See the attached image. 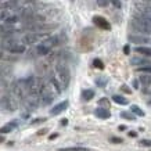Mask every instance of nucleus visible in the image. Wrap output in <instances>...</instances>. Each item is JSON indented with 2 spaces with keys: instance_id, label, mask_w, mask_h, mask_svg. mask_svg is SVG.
<instances>
[{
  "instance_id": "nucleus-10",
  "label": "nucleus",
  "mask_w": 151,
  "mask_h": 151,
  "mask_svg": "<svg viewBox=\"0 0 151 151\" xmlns=\"http://www.w3.org/2000/svg\"><path fill=\"white\" fill-rule=\"evenodd\" d=\"M18 126V122L17 121H13V122H9L7 125H4L3 128H0V133H10L14 128Z\"/></svg>"
},
{
  "instance_id": "nucleus-15",
  "label": "nucleus",
  "mask_w": 151,
  "mask_h": 151,
  "mask_svg": "<svg viewBox=\"0 0 151 151\" xmlns=\"http://www.w3.org/2000/svg\"><path fill=\"white\" fill-rule=\"evenodd\" d=\"M139 79L143 85H151V73H143Z\"/></svg>"
},
{
  "instance_id": "nucleus-2",
  "label": "nucleus",
  "mask_w": 151,
  "mask_h": 151,
  "mask_svg": "<svg viewBox=\"0 0 151 151\" xmlns=\"http://www.w3.org/2000/svg\"><path fill=\"white\" fill-rule=\"evenodd\" d=\"M57 45H58V37L57 36H49L36 46V53L39 55H46V54H49L51 49H53L54 46H57Z\"/></svg>"
},
{
  "instance_id": "nucleus-12",
  "label": "nucleus",
  "mask_w": 151,
  "mask_h": 151,
  "mask_svg": "<svg viewBox=\"0 0 151 151\" xmlns=\"http://www.w3.org/2000/svg\"><path fill=\"white\" fill-rule=\"evenodd\" d=\"M136 51L140 53L143 55H147V57H151V47H146V46H137L136 47Z\"/></svg>"
},
{
  "instance_id": "nucleus-21",
  "label": "nucleus",
  "mask_w": 151,
  "mask_h": 151,
  "mask_svg": "<svg viewBox=\"0 0 151 151\" xmlns=\"http://www.w3.org/2000/svg\"><path fill=\"white\" fill-rule=\"evenodd\" d=\"M99 105H101V107H104V108H107L108 105H110V101H108V99H100V101H99Z\"/></svg>"
},
{
  "instance_id": "nucleus-16",
  "label": "nucleus",
  "mask_w": 151,
  "mask_h": 151,
  "mask_svg": "<svg viewBox=\"0 0 151 151\" xmlns=\"http://www.w3.org/2000/svg\"><path fill=\"white\" fill-rule=\"evenodd\" d=\"M140 14L151 19V6H146V7H143V9L140 10Z\"/></svg>"
},
{
  "instance_id": "nucleus-7",
  "label": "nucleus",
  "mask_w": 151,
  "mask_h": 151,
  "mask_svg": "<svg viewBox=\"0 0 151 151\" xmlns=\"http://www.w3.org/2000/svg\"><path fill=\"white\" fill-rule=\"evenodd\" d=\"M94 115L101 119H108L111 116V112L107 110V108H104V107H99V108H96V111H94Z\"/></svg>"
},
{
  "instance_id": "nucleus-26",
  "label": "nucleus",
  "mask_w": 151,
  "mask_h": 151,
  "mask_svg": "<svg viewBox=\"0 0 151 151\" xmlns=\"http://www.w3.org/2000/svg\"><path fill=\"white\" fill-rule=\"evenodd\" d=\"M112 3L115 4V7H121V3H119V0H111Z\"/></svg>"
},
{
  "instance_id": "nucleus-24",
  "label": "nucleus",
  "mask_w": 151,
  "mask_h": 151,
  "mask_svg": "<svg viewBox=\"0 0 151 151\" xmlns=\"http://www.w3.org/2000/svg\"><path fill=\"white\" fill-rule=\"evenodd\" d=\"M97 4L100 6V7H107V6L110 4V0H97Z\"/></svg>"
},
{
  "instance_id": "nucleus-6",
  "label": "nucleus",
  "mask_w": 151,
  "mask_h": 151,
  "mask_svg": "<svg viewBox=\"0 0 151 151\" xmlns=\"http://www.w3.org/2000/svg\"><path fill=\"white\" fill-rule=\"evenodd\" d=\"M67 107H68V100L61 101V103H58L57 105H54V107L50 110V115H58V114H61V112H64V111L67 110Z\"/></svg>"
},
{
  "instance_id": "nucleus-20",
  "label": "nucleus",
  "mask_w": 151,
  "mask_h": 151,
  "mask_svg": "<svg viewBox=\"0 0 151 151\" xmlns=\"http://www.w3.org/2000/svg\"><path fill=\"white\" fill-rule=\"evenodd\" d=\"M121 116H122V118L124 119H129V121H134V116H133L132 114H130V112H121Z\"/></svg>"
},
{
  "instance_id": "nucleus-5",
  "label": "nucleus",
  "mask_w": 151,
  "mask_h": 151,
  "mask_svg": "<svg viewBox=\"0 0 151 151\" xmlns=\"http://www.w3.org/2000/svg\"><path fill=\"white\" fill-rule=\"evenodd\" d=\"M93 24L96 27L101 28V29H105V31H110L111 29V24L104 18V17H100V15H94L93 17Z\"/></svg>"
},
{
  "instance_id": "nucleus-14",
  "label": "nucleus",
  "mask_w": 151,
  "mask_h": 151,
  "mask_svg": "<svg viewBox=\"0 0 151 151\" xmlns=\"http://www.w3.org/2000/svg\"><path fill=\"white\" fill-rule=\"evenodd\" d=\"M112 100L119 105H126L128 104V100H126L124 96H119V94H114V96H112Z\"/></svg>"
},
{
  "instance_id": "nucleus-32",
  "label": "nucleus",
  "mask_w": 151,
  "mask_h": 151,
  "mask_svg": "<svg viewBox=\"0 0 151 151\" xmlns=\"http://www.w3.org/2000/svg\"><path fill=\"white\" fill-rule=\"evenodd\" d=\"M1 142H3V137H0V143H1Z\"/></svg>"
},
{
  "instance_id": "nucleus-33",
  "label": "nucleus",
  "mask_w": 151,
  "mask_h": 151,
  "mask_svg": "<svg viewBox=\"0 0 151 151\" xmlns=\"http://www.w3.org/2000/svg\"><path fill=\"white\" fill-rule=\"evenodd\" d=\"M25 1H33V0H25Z\"/></svg>"
},
{
  "instance_id": "nucleus-27",
  "label": "nucleus",
  "mask_w": 151,
  "mask_h": 151,
  "mask_svg": "<svg viewBox=\"0 0 151 151\" xmlns=\"http://www.w3.org/2000/svg\"><path fill=\"white\" fill-rule=\"evenodd\" d=\"M111 142H112V143H122V140H121V139H115V137H112V139H111Z\"/></svg>"
},
{
  "instance_id": "nucleus-4",
  "label": "nucleus",
  "mask_w": 151,
  "mask_h": 151,
  "mask_svg": "<svg viewBox=\"0 0 151 151\" xmlns=\"http://www.w3.org/2000/svg\"><path fill=\"white\" fill-rule=\"evenodd\" d=\"M132 27L142 33H151V28L147 27L146 24L143 22V21H140L137 17H134V18L132 19Z\"/></svg>"
},
{
  "instance_id": "nucleus-25",
  "label": "nucleus",
  "mask_w": 151,
  "mask_h": 151,
  "mask_svg": "<svg viewBox=\"0 0 151 151\" xmlns=\"http://www.w3.org/2000/svg\"><path fill=\"white\" fill-rule=\"evenodd\" d=\"M140 143H142L143 146H151V140H142Z\"/></svg>"
},
{
  "instance_id": "nucleus-17",
  "label": "nucleus",
  "mask_w": 151,
  "mask_h": 151,
  "mask_svg": "<svg viewBox=\"0 0 151 151\" xmlns=\"http://www.w3.org/2000/svg\"><path fill=\"white\" fill-rule=\"evenodd\" d=\"M130 110H132L133 114H136L137 116H144V111H143L140 107H137V105H132Z\"/></svg>"
},
{
  "instance_id": "nucleus-13",
  "label": "nucleus",
  "mask_w": 151,
  "mask_h": 151,
  "mask_svg": "<svg viewBox=\"0 0 151 151\" xmlns=\"http://www.w3.org/2000/svg\"><path fill=\"white\" fill-rule=\"evenodd\" d=\"M132 64L133 65H139V67H143V65H148L150 61H147L146 58H139V57H134L132 58Z\"/></svg>"
},
{
  "instance_id": "nucleus-34",
  "label": "nucleus",
  "mask_w": 151,
  "mask_h": 151,
  "mask_svg": "<svg viewBox=\"0 0 151 151\" xmlns=\"http://www.w3.org/2000/svg\"><path fill=\"white\" fill-rule=\"evenodd\" d=\"M150 105H151V100H150Z\"/></svg>"
},
{
  "instance_id": "nucleus-22",
  "label": "nucleus",
  "mask_w": 151,
  "mask_h": 151,
  "mask_svg": "<svg viewBox=\"0 0 151 151\" xmlns=\"http://www.w3.org/2000/svg\"><path fill=\"white\" fill-rule=\"evenodd\" d=\"M93 65H94L96 68H99V69L104 68V64H103V63H101V60H99V58H96L94 61H93Z\"/></svg>"
},
{
  "instance_id": "nucleus-8",
  "label": "nucleus",
  "mask_w": 151,
  "mask_h": 151,
  "mask_svg": "<svg viewBox=\"0 0 151 151\" xmlns=\"http://www.w3.org/2000/svg\"><path fill=\"white\" fill-rule=\"evenodd\" d=\"M129 39H130V42H133V43H137V45H151V39H148V37H142V36L132 35Z\"/></svg>"
},
{
  "instance_id": "nucleus-30",
  "label": "nucleus",
  "mask_w": 151,
  "mask_h": 151,
  "mask_svg": "<svg viewBox=\"0 0 151 151\" xmlns=\"http://www.w3.org/2000/svg\"><path fill=\"white\" fill-rule=\"evenodd\" d=\"M122 90H124V92H126V93H130V89H129V87H126V86H122Z\"/></svg>"
},
{
  "instance_id": "nucleus-3",
  "label": "nucleus",
  "mask_w": 151,
  "mask_h": 151,
  "mask_svg": "<svg viewBox=\"0 0 151 151\" xmlns=\"http://www.w3.org/2000/svg\"><path fill=\"white\" fill-rule=\"evenodd\" d=\"M4 47L10 51V53H17V54L24 53V51H25V49H27V47H25V43H19V42L13 40V39L6 40L4 42Z\"/></svg>"
},
{
  "instance_id": "nucleus-19",
  "label": "nucleus",
  "mask_w": 151,
  "mask_h": 151,
  "mask_svg": "<svg viewBox=\"0 0 151 151\" xmlns=\"http://www.w3.org/2000/svg\"><path fill=\"white\" fill-rule=\"evenodd\" d=\"M58 151H89V150L83 148V147H73V148H61Z\"/></svg>"
},
{
  "instance_id": "nucleus-28",
  "label": "nucleus",
  "mask_w": 151,
  "mask_h": 151,
  "mask_svg": "<svg viewBox=\"0 0 151 151\" xmlns=\"http://www.w3.org/2000/svg\"><path fill=\"white\" fill-rule=\"evenodd\" d=\"M124 51H125V54H129V51H130L129 46H125V47H124Z\"/></svg>"
},
{
  "instance_id": "nucleus-9",
  "label": "nucleus",
  "mask_w": 151,
  "mask_h": 151,
  "mask_svg": "<svg viewBox=\"0 0 151 151\" xmlns=\"http://www.w3.org/2000/svg\"><path fill=\"white\" fill-rule=\"evenodd\" d=\"M45 35H39V33H31V35H27V36L24 37V43H28V45H31V43H35V42L39 40V37H43Z\"/></svg>"
},
{
  "instance_id": "nucleus-23",
  "label": "nucleus",
  "mask_w": 151,
  "mask_h": 151,
  "mask_svg": "<svg viewBox=\"0 0 151 151\" xmlns=\"http://www.w3.org/2000/svg\"><path fill=\"white\" fill-rule=\"evenodd\" d=\"M96 83H97V86L104 87L105 85H107V79H105V78H99V79L96 81Z\"/></svg>"
},
{
  "instance_id": "nucleus-11",
  "label": "nucleus",
  "mask_w": 151,
  "mask_h": 151,
  "mask_svg": "<svg viewBox=\"0 0 151 151\" xmlns=\"http://www.w3.org/2000/svg\"><path fill=\"white\" fill-rule=\"evenodd\" d=\"M94 97V90H92V89H85L82 92V99L85 101H90Z\"/></svg>"
},
{
  "instance_id": "nucleus-31",
  "label": "nucleus",
  "mask_w": 151,
  "mask_h": 151,
  "mask_svg": "<svg viewBox=\"0 0 151 151\" xmlns=\"http://www.w3.org/2000/svg\"><path fill=\"white\" fill-rule=\"evenodd\" d=\"M125 129H126V126H124V125H121V126H119V130H125Z\"/></svg>"
},
{
  "instance_id": "nucleus-18",
  "label": "nucleus",
  "mask_w": 151,
  "mask_h": 151,
  "mask_svg": "<svg viewBox=\"0 0 151 151\" xmlns=\"http://www.w3.org/2000/svg\"><path fill=\"white\" fill-rule=\"evenodd\" d=\"M139 72H146V73H151V64L148 65H143V67H139L137 68Z\"/></svg>"
},
{
  "instance_id": "nucleus-29",
  "label": "nucleus",
  "mask_w": 151,
  "mask_h": 151,
  "mask_svg": "<svg viewBox=\"0 0 151 151\" xmlns=\"http://www.w3.org/2000/svg\"><path fill=\"white\" fill-rule=\"evenodd\" d=\"M57 136H58V133H53V134H51V136H50L49 139H50V140H54V139L57 137Z\"/></svg>"
},
{
  "instance_id": "nucleus-1",
  "label": "nucleus",
  "mask_w": 151,
  "mask_h": 151,
  "mask_svg": "<svg viewBox=\"0 0 151 151\" xmlns=\"http://www.w3.org/2000/svg\"><path fill=\"white\" fill-rule=\"evenodd\" d=\"M53 78L55 79V82L58 83V86L61 90L67 89L69 85V79H71L69 69L67 68V65H64V64L57 65V67H55V73L53 75Z\"/></svg>"
}]
</instances>
